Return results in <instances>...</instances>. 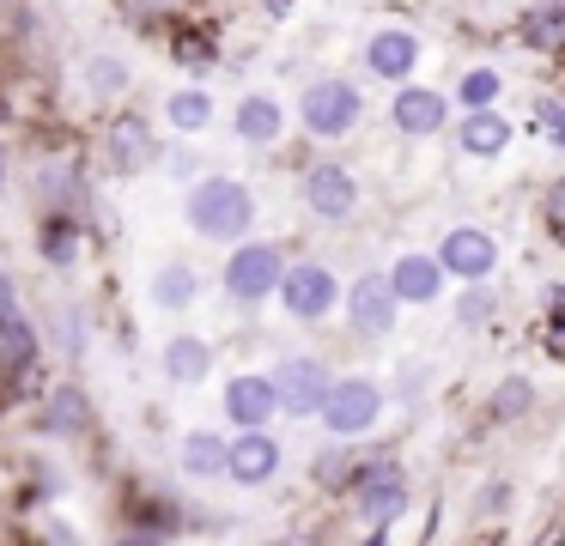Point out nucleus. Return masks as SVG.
<instances>
[{
    "mask_svg": "<svg viewBox=\"0 0 565 546\" xmlns=\"http://www.w3.org/2000/svg\"><path fill=\"white\" fill-rule=\"evenodd\" d=\"M280 303L292 322H322V315L341 303V286H334V274L322 261H298V267H280Z\"/></svg>",
    "mask_w": 565,
    "mask_h": 546,
    "instance_id": "nucleus-4",
    "label": "nucleus"
},
{
    "mask_svg": "<svg viewBox=\"0 0 565 546\" xmlns=\"http://www.w3.org/2000/svg\"><path fill=\"white\" fill-rule=\"evenodd\" d=\"M274 413H280V400H274V383L268 376H232L225 383V419L244 431V425H268Z\"/></svg>",
    "mask_w": 565,
    "mask_h": 546,
    "instance_id": "nucleus-13",
    "label": "nucleus"
},
{
    "mask_svg": "<svg viewBox=\"0 0 565 546\" xmlns=\"http://www.w3.org/2000/svg\"><path fill=\"white\" fill-rule=\"evenodd\" d=\"M164 116H171L177 133H201V128L213 121V97H207V92H171Z\"/></svg>",
    "mask_w": 565,
    "mask_h": 546,
    "instance_id": "nucleus-23",
    "label": "nucleus"
},
{
    "mask_svg": "<svg viewBox=\"0 0 565 546\" xmlns=\"http://www.w3.org/2000/svg\"><path fill=\"white\" fill-rule=\"evenodd\" d=\"M195 267L189 261H171V267H159V274H152V303H159V310H189V298H195Z\"/></svg>",
    "mask_w": 565,
    "mask_h": 546,
    "instance_id": "nucleus-21",
    "label": "nucleus"
},
{
    "mask_svg": "<svg viewBox=\"0 0 565 546\" xmlns=\"http://www.w3.org/2000/svg\"><path fill=\"white\" fill-rule=\"evenodd\" d=\"M487 315H492V291H487V279H475V291L456 303V322H462V328H480Z\"/></svg>",
    "mask_w": 565,
    "mask_h": 546,
    "instance_id": "nucleus-29",
    "label": "nucleus"
},
{
    "mask_svg": "<svg viewBox=\"0 0 565 546\" xmlns=\"http://www.w3.org/2000/svg\"><path fill=\"white\" fill-rule=\"evenodd\" d=\"M164 376H171V383H201V376L213 371V346L201 334H171L164 340Z\"/></svg>",
    "mask_w": 565,
    "mask_h": 546,
    "instance_id": "nucleus-17",
    "label": "nucleus"
},
{
    "mask_svg": "<svg viewBox=\"0 0 565 546\" xmlns=\"http://www.w3.org/2000/svg\"><path fill=\"white\" fill-rule=\"evenodd\" d=\"M128 85V61H116V55H92L86 61V92L92 97H116Z\"/></svg>",
    "mask_w": 565,
    "mask_h": 546,
    "instance_id": "nucleus-24",
    "label": "nucleus"
},
{
    "mask_svg": "<svg viewBox=\"0 0 565 546\" xmlns=\"http://www.w3.org/2000/svg\"><path fill=\"white\" fill-rule=\"evenodd\" d=\"M0 352H7L19 371L38 358V340H31V322L19 315V303H0Z\"/></svg>",
    "mask_w": 565,
    "mask_h": 546,
    "instance_id": "nucleus-22",
    "label": "nucleus"
},
{
    "mask_svg": "<svg viewBox=\"0 0 565 546\" xmlns=\"http://www.w3.org/2000/svg\"><path fill=\"white\" fill-rule=\"evenodd\" d=\"M390 291L402 303H431L444 291V267L438 255H402V261L390 267Z\"/></svg>",
    "mask_w": 565,
    "mask_h": 546,
    "instance_id": "nucleus-15",
    "label": "nucleus"
},
{
    "mask_svg": "<svg viewBox=\"0 0 565 546\" xmlns=\"http://www.w3.org/2000/svg\"><path fill=\"white\" fill-rule=\"evenodd\" d=\"M274 383V400H280V413H292V419H317L322 407V388H329V364L322 358H280V371L268 376Z\"/></svg>",
    "mask_w": 565,
    "mask_h": 546,
    "instance_id": "nucleus-6",
    "label": "nucleus"
},
{
    "mask_svg": "<svg viewBox=\"0 0 565 546\" xmlns=\"http://www.w3.org/2000/svg\"><path fill=\"white\" fill-rule=\"evenodd\" d=\"M456 140H462V152H475V158H499L504 146H511V121H504L492 104H480V109H468V121L456 128Z\"/></svg>",
    "mask_w": 565,
    "mask_h": 546,
    "instance_id": "nucleus-16",
    "label": "nucleus"
},
{
    "mask_svg": "<svg viewBox=\"0 0 565 546\" xmlns=\"http://www.w3.org/2000/svg\"><path fill=\"white\" fill-rule=\"evenodd\" d=\"M402 510H407V473L390 468V461H377V468L359 480V516L383 534L395 516H402Z\"/></svg>",
    "mask_w": 565,
    "mask_h": 546,
    "instance_id": "nucleus-11",
    "label": "nucleus"
},
{
    "mask_svg": "<svg viewBox=\"0 0 565 546\" xmlns=\"http://www.w3.org/2000/svg\"><path fill=\"white\" fill-rule=\"evenodd\" d=\"M305 206L317 218H353L359 206V182L347 164H310L305 170Z\"/></svg>",
    "mask_w": 565,
    "mask_h": 546,
    "instance_id": "nucleus-10",
    "label": "nucleus"
},
{
    "mask_svg": "<svg viewBox=\"0 0 565 546\" xmlns=\"http://www.w3.org/2000/svg\"><path fill=\"white\" fill-rule=\"evenodd\" d=\"M43 255H50V261H74V255H79V231L74 225H67V218H55V225L50 231H43Z\"/></svg>",
    "mask_w": 565,
    "mask_h": 546,
    "instance_id": "nucleus-28",
    "label": "nucleus"
},
{
    "mask_svg": "<svg viewBox=\"0 0 565 546\" xmlns=\"http://www.w3.org/2000/svg\"><path fill=\"white\" fill-rule=\"evenodd\" d=\"M395 310H402V298L390 291V274H359L353 291H347V322L359 328V334H390L395 328Z\"/></svg>",
    "mask_w": 565,
    "mask_h": 546,
    "instance_id": "nucleus-9",
    "label": "nucleus"
},
{
    "mask_svg": "<svg viewBox=\"0 0 565 546\" xmlns=\"http://www.w3.org/2000/svg\"><path fill=\"white\" fill-rule=\"evenodd\" d=\"M280 249L274 243H244L237 237L232 261H225V291H232V303H262L274 298V286H280Z\"/></svg>",
    "mask_w": 565,
    "mask_h": 546,
    "instance_id": "nucleus-5",
    "label": "nucleus"
},
{
    "mask_svg": "<svg viewBox=\"0 0 565 546\" xmlns=\"http://www.w3.org/2000/svg\"><path fill=\"white\" fill-rule=\"evenodd\" d=\"M298 116H305V133H317V140H341V133L359 128L365 97H359L347 79H317V85H305V97H298Z\"/></svg>",
    "mask_w": 565,
    "mask_h": 546,
    "instance_id": "nucleus-3",
    "label": "nucleus"
},
{
    "mask_svg": "<svg viewBox=\"0 0 565 546\" xmlns=\"http://www.w3.org/2000/svg\"><path fill=\"white\" fill-rule=\"evenodd\" d=\"M280 473V443L268 437V425H244L225 443V480L232 485H268Z\"/></svg>",
    "mask_w": 565,
    "mask_h": 546,
    "instance_id": "nucleus-8",
    "label": "nucleus"
},
{
    "mask_svg": "<svg viewBox=\"0 0 565 546\" xmlns=\"http://www.w3.org/2000/svg\"><path fill=\"white\" fill-rule=\"evenodd\" d=\"M189 231L207 243H237L249 225H256V194L244 189L237 176H201L183 201Z\"/></svg>",
    "mask_w": 565,
    "mask_h": 546,
    "instance_id": "nucleus-1",
    "label": "nucleus"
},
{
    "mask_svg": "<svg viewBox=\"0 0 565 546\" xmlns=\"http://www.w3.org/2000/svg\"><path fill=\"white\" fill-rule=\"evenodd\" d=\"M280 104H274L268 92H256V97H244V104H237V140L244 146H274L280 140Z\"/></svg>",
    "mask_w": 565,
    "mask_h": 546,
    "instance_id": "nucleus-18",
    "label": "nucleus"
},
{
    "mask_svg": "<svg viewBox=\"0 0 565 546\" xmlns=\"http://www.w3.org/2000/svg\"><path fill=\"white\" fill-rule=\"evenodd\" d=\"M499 67H468L462 73V85H456V97H462L468 109H480V104H499Z\"/></svg>",
    "mask_w": 565,
    "mask_h": 546,
    "instance_id": "nucleus-25",
    "label": "nucleus"
},
{
    "mask_svg": "<svg viewBox=\"0 0 565 546\" xmlns=\"http://www.w3.org/2000/svg\"><path fill=\"white\" fill-rule=\"evenodd\" d=\"M50 425L55 431H79V425H86V395H79V388H62L55 407H50Z\"/></svg>",
    "mask_w": 565,
    "mask_h": 546,
    "instance_id": "nucleus-27",
    "label": "nucleus"
},
{
    "mask_svg": "<svg viewBox=\"0 0 565 546\" xmlns=\"http://www.w3.org/2000/svg\"><path fill=\"white\" fill-rule=\"evenodd\" d=\"M414 61H419V36L414 31H377L365 43V67L377 73V79H395L402 85L407 73H414Z\"/></svg>",
    "mask_w": 565,
    "mask_h": 546,
    "instance_id": "nucleus-14",
    "label": "nucleus"
},
{
    "mask_svg": "<svg viewBox=\"0 0 565 546\" xmlns=\"http://www.w3.org/2000/svg\"><path fill=\"white\" fill-rule=\"evenodd\" d=\"M0 189H7V158H0Z\"/></svg>",
    "mask_w": 565,
    "mask_h": 546,
    "instance_id": "nucleus-31",
    "label": "nucleus"
},
{
    "mask_svg": "<svg viewBox=\"0 0 565 546\" xmlns=\"http://www.w3.org/2000/svg\"><path fill=\"white\" fill-rule=\"evenodd\" d=\"M177 461H183L189 480H225V437L213 431H189L183 449H177Z\"/></svg>",
    "mask_w": 565,
    "mask_h": 546,
    "instance_id": "nucleus-19",
    "label": "nucleus"
},
{
    "mask_svg": "<svg viewBox=\"0 0 565 546\" xmlns=\"http://www.w3.org/2000/svg\"><path fill=\"white\" fill-rule=\"evenodd\" d=\"M317 419L329 425L334 437H365L371 425L383 419V388L371 383V376H341V383L329 376V388H322V407H317Z\"/></svg>",
    "mask_w": 565,
    "mask_h": 546,
    "instance_id": "nucleus-2",
    "label": "nucleus"
},
{
    "mask_svg": "<svg viewBox=\"0 0 565 546\" xmlns=\"http://www.w3.org/2000/svg\"><path fill=\"white\" fill-rule=\"evenodd\" d=\"M535 116H541V133H547L553 146H565V104L559 97H535Z\"/></svg>",
    "mask_w": 565,
    "mask_h": 546,
    "instance_id": "nucleus-30",
    "label": "nucleus"
},
{
    "mask_svg": "<svg viewBox=\"0 0 565 546\" xmlns=\"http://www.w3.org/2000/svg\"><path fill=\"white\" fill-rule=\"evenodd\" d=\"M152 158V133H147V121H116L110 128V170H140Z\"/></svg>",
    "mask_w": 565,
    "mask_h": 546,
    "instance_id": "nucleus-20",
    "label": "nucleus"
},
{
    "mask_svg": "<svg viewBox=\"0 0 565 546\" xmlns=\"http://www.w3.org/2000/svg\"><path fill=\"white\" fill-rule=\"evenodd\" d=\"M438 267L450 279H487L492 267H499V243H492V231H480V225H450L444 231V243H438Z\"/></svg>",
    "mask_w": 565,
    "mask_h": 546,
    "instance_id": "nucleus-7",
    "label": "nucleus"
},
{
    "mask_svg": "<svg viewBox=\"0 0 565 546\" xmlns=\"http://www.w3.org/2000/svg\"><path fill=\"white\" fill-rule=\"evenodd\" d=\"M444 116H450V109H444V97L426 92V85H402V92H395V104H390L395 133H407V140H426V133H438Z\"/></svg>",
    "mask_w": 565,
    "mask_h": 546,
    "instance_id": "nucleus-12",
    "label": "nucleus"
},
{
    "mask_svg": "<svg viewBox=\"0 0 565 546\" xmlns=\"http://www.w3.org/2000/svg\"><path fill=\"white\" fill-rule=\"evenodd\" d=\"M529 400H535V388H529L523 376H511V383H504L499 395H492V413H499V419H523Z\"/></svg>",
    "mask_w": 565,
    "mask_h": 546,
    "instance_id": "nucleus-26",
    "label": "nucleus"
}]
</instances>
